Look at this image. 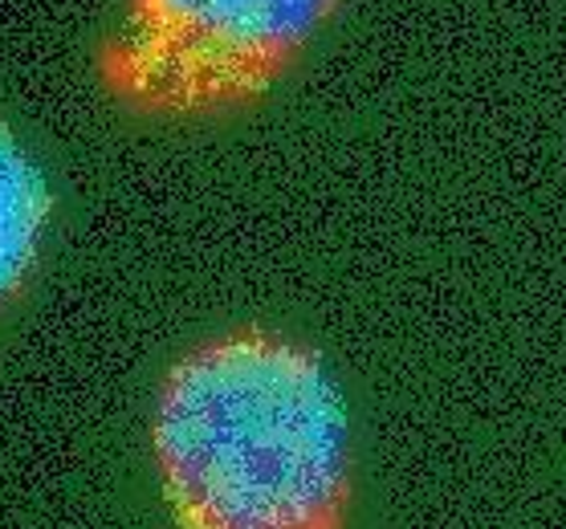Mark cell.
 I'll return each mask as SVG.
<instances>
[{
    "instance_id": "cell-1",
    "label": "cell",
    "mask_w": 566,
    "mask_h": 529,
    "mask_svg": "<svg viewBox=\"0 0 566 529\" xmlns=\"http://www.w3.org/2000/svg\"><path fill=\"white\" fill-rule=\"evenodd\" d=\"M151 465L176 529H347V391L302 338L270 326L212 335L159 383Z\"/></svg>"
},
{
    "instance_id": "cell-2",
    "label": "cell",
    "mask_w": 566,
    "mask_h": 529,
    "mask_svg": "<svg viewBox=\"0 0 566 529\" xmlns=\"http://www.w3.org/2000/svg\"><path fill=\"white\" fill-rule=\"evenodd\" d=\"M338 9L343 0H123L98 82L151 123L237 115L306 62Z\"/></svg>"
},
{
    "instance_id": "cell-3",
    "label": "cell",
    "mask_w": 566,
    "mask_h": 529,
    "mask_svg": "<svg viewBox=\"0 0 566 529\" xmlns=\"http://www.w3.org/2000/svg\"><path fill=\"white\" fill-rule=\"evenodd\" d=\"M53 220L50 180L25 147L0 127V310L29 285Z\"/></svg>"
}]
</instances>
